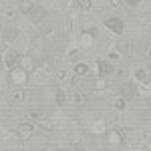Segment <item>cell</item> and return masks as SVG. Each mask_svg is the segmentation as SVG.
Masks as SVG:
<instances>
[{
  "label": "cell",
  "mask_w": 151,
  "mask_h": 151,
  "mask_svg": "<svg viewBox=\"0 0 151 151\" xmlns=\"http://www.w3.org/2000/svg\"><path fill=\"white\" fill-rule=\"evenodd\" d=\"M20 55H18V50L14 47H6V50L2 52V63H4V69H8V73L10 70H14L16 67H18V63H20Z\"/></svg>",
  "instance_id": "1"
},
{
  "label": "cell",
  "mask_w": 151,
  "mask_h": 151,
  "mask_svg": "<svg viewBox=\"0 0 151 151\" xmlns=\"http://www.w3.org/2000/svg\"><path fill=\"white\" fill-rule=\"evenodd\" d=\"M77 45L79 48H91L95 45V28H85L81 30V35L77 38Z\"/></svg>",
  "instance_id": "2"
},
{
  "label": "cell",
  "mask_w": 151,
  "mask_h": 151,
  "mask_svg": "<svg viewBox=\"0 0 151 151\" xmlns=\"http://www.w3.org/2000/svg\"><path fill=\"white\" fill-rule=\"evenodd\" d=\"M10 83L14 85V89H20L22 85L28 83V73H24L20 67H16L14 70H10Z\"/></svg>",
  "instance_id": "3"
},
{
  "label": "cell",
  "mask_w": 151,
  "mask_h": 151,
  "mask_svg": "<svg viewBox=\"0 0 151 151\" xmlns=\"http://www.w3.org/2000/svg\"><path fill=\"white\" fill-rule=\"evenodd\" d=\"M103 24H105V28H107V30H111V32H115V35H123L125 24H123L121 18H117V16H109Z\"/></svg>",
  "instance_id": "4"
},
{
  "label": "cell",
  "mask_w": 151,
  "mask_h": 151,
  "mask_svg": "<svg viewBox=\"0 0 151 151\" xmlns=\"http://www.w3.org/2000/svg\"><path fill=\"white\" fill-rule=\"evenodd\" d=\"M93 73L97 79H101L105 75H109V73H113V65L109 63V60H97L93 65Z\"/></svg>",
  "instance_id": "5"
},
{
  "label": "cell",
  "mask_w": 151,
  "mask_h": 151,
  "mask_svg": "<svg viewBox=\"0 0 151 151\" xmlns=\"http://www.w3.org/2000/svg\"><path fill=\"white\" fill-rule=\"evenodd\" d=\"M35 123H30V121H22L20 125H18V137L20 139H30L32 137V133H35Z\"/></svg>",
  "instance_id": "6"
},
{
  "label": "cell",
  "mask_w": 151,
  "mask_h": 151,
  "mask_svg": "<svg viewBox=\"0 0 151 151\" xmlns=\"http://www.w3.org/2000/svg\"><path fill=\"white\" fill-rule=\"evenodd\" d=\"M28 16H30V20H32L35 24L42 22V20H45V16H47V8H45L42 4H38V2H36L35 8H32V12H30Z\"/></svg>",
  "instance_id": "7"
},
{
  "label": "cell",
  "mask_w": 151,
  "mask_h": 151,
  "mask_svg": "<svg viewBox=\"0 0 151 151\" xmlns=\"http://www.w3.org/2000/svg\"><path fill=\"white\" fill-rule=\"evenodd\" d=\"M18 67H20L24 73H32V70L36 69V60H35V57H30V55H24V57L20 58V63H18Z\"/></svg>",
  "instance_id": "8"
},
{
  "label": "cell",
  "mask_w": 151,
  "mask_h": 151,
  "mask_svg": "<svg viewBox=\"0 0 151 151\" xmlns=\"http://www.w3.org/2000/svg\"><path fill=\"white\" fill-rule=\"evenodd\" d=\"M89 73H91V65L85 63V60H79V63L73 67V75H75V77H87Z\"/></svg>",
  "instance_id": "9"
},
{
  "label": "cell",
  "mask_w": 151,
  "mask_h": 151,
  "mask_svg": "<svg viewBox=\"0 0 151 151\" xmlns=\"http://www.w3.org/2000/svg\"><path fill=\"white\" fill-rule=\"evenodd\" d=\"M119 91H121L119 97H123L125 101H129V99L135 97V85H133V83H123V85L119 87Z\"/></svg>",
  "instance_id": "10"
},
{
  "label": "cell",
  "mask_w": 151,
  "mask_h": 151,
  "mask_svg": "<svg viewBox=\"0 0 151 151\" xmlns=\"http://www.w3.org/2000/svg\"><path fill=\"white\" fill-rule=\"evenodd\" d=\"M107 143L109 145H121L123 143V135L119 129H109L107 131Z\"/></svg>",
  "instance_id": "11"
},
{
  "label": "cell",
  "mask_w": 151,
  "mask_h": 151,
  "mask_svg": "<svg viewBox=\"0 0 151 151\" xmlns=\"http://www.w3.org/2000/svg\"><path fill=\"white\" fill-rule=\"evenodd\" d=\"M57 79H58V81H60V83H63V85H73L77 77L73 75V70H69V69H63V70H58Z\"/></svg>",
  "instance_id": "12"
},
{
  "label": "cell",
  "mask_w": 151,
  "mask_h": 151,
  "mask_svg": "<svg viewBox=\"0 0 151 151\" xmlns=\"http://www.w3.org/2000/svg\"><path fill=\"white\" fill-rule=\"evenodd\" d=\"M89 131H91V133H95V135L107 133V123H105V121H101V119L91 121V123H89Z\"/></svg>",
  "instance_id": "13"
},
{
  "label": "cell",
  "mask_w": 151,
  "mask_h": 151,
  "mask_svg": "<svg viewBox=\"0 0 151 151\" xmlns=\"http://www.w3.org/2000/svg\"><path fill=\"white\" fill-rule=\"evenodd\" d=\"M55 101H57L58 107H65V103L69 101V91H65V89H57V91H55Z\"/></svg>",
  "instance_id": "14"
},
{
  "label": "cell",
  "mask_w": 151,
  "mask_h": 151,
  "mask_svg": "<svg viewBox=\"0 0 151 151\" xmlns=\"http://www.w3.org/2000/svg\"><path fill=\"white\" fill-rule=\"evenodd\" d=\"M135 95H139V97H143V99H149L151 97V87L147 85V83H139V85L135 87Z\"/></svg>",
  "instance_id": "15"
},
{
  "label": "cell",
  "mask_w": 151,
  "mask_h": 151,
  "mask_svg": "<svg viewBox=\"0 0 151 151\" xmlns=\"http://www.w3.org/2000/svg\"><path fill=\"white\" fill-rule=\"evenodd\" d=\"M18 36H20V30H18V28H14V26H10V28H6V30H4V36H2V38H4L6 42H12V40H16Z\"/></svg>",
  "instance_id": "16"
},
{
  "label": "cell",
  "mask_w": 151,
  "mask_h": 151,
  "mask_svg": "<svg viewBox=\"0 0 151 151\" xmlns=\"http://www.w3.org/2000/svg\"><path fill=\"white\" fill-rule=\"evenodd\" d=\"M36 2H30V0H22V2H18V12H22V14H30L32 8H35Z\"/></svg>",
  "instance_id": "17"
},
{
  "label": "cell",
  "mask_w": 151,
  "mask_h": 151,
  "mask_svg": "<svg viewBox=\"0 0 151 151\" xmlns=\"http://www.w3.org/2000/svg\"><path fill=\"white\" fill-rule=\"evenodd\" d=\"M107 58H109V60H113V63L121 60V52L115 48V45H109V48H107Z\"/></svg>",
  "instance_id": "18"
},
{
  "label": "cell",
  "mask_w": 151,
  "mask_h": 151,
  "mask_svg": "<svg viewBox=\"0 0 151 151\" xmlns=\"http://www.w3.org/2000/svg\"><path fill=\"white\" fill-rule=\"evenodd\" d=\"M10 97H12L14 103H22L24 99H26V91H24V89H14Z\"/></svg>",
  "instance_id": "19"
},
{
  "label": "cell",
  "mask_w": 151,
  "mask_h": 151,
  "mask_svg": "<svg viewBox=\"0 0 151 151\" xmlns=\"http://www.w3.org/2000/svg\"><path fill=\"white\" fill-rule=\"evenodd\" d=\"M127 105H129V101H125L123 97H115L113 99V109H117V111H125Z\"/></svg>",
  "instance_id": "20"
},
{
  "label": "cell",
  "mask_w": 151,
  "mask_h": 151,
  "mask_svg": "<svg viewBox=\"0 0 151 151\" xmlns=\"http://www.w3.org/2000/svg\"><path fill=\"white\" fill-rule=\"evenodd\" d=\"M79 52H81L79 45H77V42H73V45H69V48L65 50V57H67V58H73V57H77Z\"/></svg>",
  "instance_id": "21"
},
{
  "label": "cell",
  "mask_w": 151,
  "mask_h": 151,
  "mask_svg": "<svg viewBox=\"0 0 151 151\" xmlns=\"http://www.w3.org/2000/svg\"><path fill=\"white\" fill-rule=\"evenodd\" d=\"M133 77H135V81H137V85H139V83H145V79H147V70L143 69V67H139V69H135V73H133Z\"/></svg>",
  "instance_id": "22"
},
{
  "label": "cell",
  "mask_w": 151,
  "mask_h": 151,
  "mask_svg": "<svg viewBox=\"0 0 151 151\" xmlns=\"http://www.w3.org/2000/svg\"><path fill=\"white\" fill-rule=\"evenodd\" d=\"M115 45V48L121 52V55H125V52H131V47H129L127 40H119V42H113Z\"/></svg>",
  "instance_id": "23"
},
{
  "label": "cell",
  "mask_w": 151,
  "mask_h": 151,
  "mask_svg": "<svg viewBox=\"0 0 151 151\" xmlns=\"http://www.w3.org/2000/svg\"><path fill=\"white\" fill-rule=\"evenodd\" d=\"M32 83H47V70L35 69V79H32Z\"/></svg>",
  "instance_id": "24"
},
{
  "label": "cell",
  "mask_w": 151,
  "mask_h": 151,
  "mask_svg": "<svg viewBox=\"0 0 151 151\" xmlns=\"http://www.w3.org/2000/svg\"><path fill=\"white\" fill-rule=\"evenodd\" d=\"M95 91H109V83H107L105 77H101V79L95 81Z\"/></svg>",
  "instance_id": "25"
},
{
  "label": "cell",
  "mask_w": 151,
  "mask_h": 151,
  "mask_svg": "<svg viewBox=\"0 0 151 151\" xmlns=\"http://www.w3.org/2000/svg\"><path fill=\"white\" fill-rule=\"evenodd\" d=\"M77 8L83 10V12L91 10V8H93V0H77Z\"/></svg>",
  "instance_id": "26"
},
{
  "label": "cell",
  "mask_w": 151,
  "mask_h": 151,
  "mask_svg": "<svg viewBox=\"0 0 151 151\" xmlns=\"http://www.w3.org/2000/svg\"><path fill=\"white\" fill-rule=\"evenodd\" d=\"M69 99L73 103H83V101H85V95H83L81 91H73V93H69Z\"/></svg>",
  "instance_id": "27"
},
{
  "label": "cell",
  "mask_w": 151,
  "mask_h": 151,
  "mask_svg": "<svg viewBox=\"0 0 151 151\" xmlns=\"http://www.w3.org/2000/svg\"><path fill=\"white\" fill-rule=\"evenodd\" d=\"M75 18H77V16H75V12H69V16H67V26H65V30H67V32H70V30L75 28Z\"/></svg>",
  "instance_id": "28"
},
{
  "label": "cell",
  "mask_w": 151,
  "mask_h": 151,
  "mask_svg": "<svg viewBox=\"0 0 151 151\" xmlns=\"http://www.w3.org/2000/svg\"><path fill=\"white\" fill-rule=\"evenodd\" d=\"M28 119H30V121H42L45 115H42L40 111H28Z\"/></svg>",
  "instance_id": "29"
},
{
  "label": "cell",
  "mask_w": 151,
  "mask_h": 151,
  "mask_svg": "<svg viewBox=\"0 0 151 151\" xmlns=\"http://www.w3.org/2000/svg\"><path fill=\"white\" fill-rule=\"evenodd\" d=\"M60 151H81V147H79L77 143H65V145L60 147Z\"/></svg>",
  "instance_id": "30"
},
{
  "label": "cell",
  "mask_w": 151,
  "mask_h": 151,
  "mask_svg": "<svg viewBox=\"0 0 151 151\" xmlns=\"http://www.w3.org/2000/svg\"><path fill=\"white\" fill-rule=\"evenodd\" d=\"M55 35V28L52 26H47V28H42V36H52Z\"/></svg>",
  "instance_id": "31"
},
{
  "label": "cell",
  "mask_w": 151,
  "mask_h": 151,
  "mask_svg": "<svg viewBox=\"0 0 151 151\" xmlns=\"http://www.w3.org/2000/svg\"><path fill=\"white\" fill-rule=\"evenodd\" d=\"M143 139H145V141L151 139V131H143Z\"/></svg>",
  "instance_id": "32"
},
{
  "label": "cell",
  "mask_w": 151,
  "mask_h": 151,
  "mask_svg": "<svg viewBox=\"0 0 151 151\" xmlns=\"http://www.w3.org/2000/svg\"><path fill=\"white\" fill-rule=\"evenodd\" d=\"M147 58H149V60H151V47L147 48Z\"/></svg>",
  "instance_id": "33"
},
{
  "label": "cell",
  "mask_w": 151,
  "mask_h": 151,
  "mask_svg": "<svg viewBox=\"0 0 151 151\" xmlns=\"http://www.w3.org/2000/svg\"><path fill=\"white\" fill-rule=\"evenodd\" d=\"M4 69V63H2V57H0V70Z\"/></svg>",
  "instance_id": "34"
},
{
  "label": "cell",
  "mask_w": 151,
  "mask_h": 151,
  "mask_svg": "<svg viewBox=\"0 0 151 151\" xmlns=\"http://www.w3.org/2000/svg\"><path fill=\"white\" fill-rule=\"evenodd\" d=\"M143 151H151V149H149V147H143Z\"/></svg>",
  "instance_id": "35"
},
{
  "label": "cell",
  "mask_w": 151,
  "mask_h": 151,
  "mask_svg": "<svg viewBox=\"0 0 151 151\" xmlns=\"http://www.w3.org/2000/svg\"><path fill=\"white\" fill-rule=\"evenodd\" d=\"M0 28H2V18H0Z\"/></svg>",
  "instance_id": "36"
},
{
  "label": "cell",
  "mask_w": 151,
  "mask_h": 151,
  "mask_svg": "<svg viewBox=\"0 0 151 151\" xmlns=\"http://www.w3.org/2000/svg\"><path fill=\"white\" fill-rule=\"evenodd\" d=\"M149 69H151V60H149Z\"/></svg>",
  "instance_id": "37"
},
{
  "label": "cell",
  "mask_w": 151,
  "mask_h": 151,
  "mask_svg": "<svg viewBox=\"0 0 151 151\" xmlns=\"http://www.w3.org/2000/svg\"><path fill=\"white\" fill-rule=\"evenodd\" d=\"M149 20H151V14H149Z\"/></svg>",
  "instance_id": "38"
},
{
  "label": "cell",
  "mask_w": 151,
  "mask_h": 151,
  "mask_svg": "<svg viewBox=\"0 0 151 151\" xmlns=\"http://www.w3.org/2000/svg\"><path fill=\"white\" fill-rule=\"evenodd\" d=\"M127 151H133V149H127Z\"/></svg>",
  "instance_id": "39"
},
{
  "label": "cell",
  "mask_w": 151,
  "mask_h": 151,
  "mask_svg": "<svg viewBox=\"0 0 151 151\" xmlns=\"http://www.w3.org/2000/svg\"><path fill=\"white\" fill-rule=\"evenodd\" d=\"M149 143H151V139H149Z\"/></svg>",
  "instance_id": "40"
}]
</instances>
